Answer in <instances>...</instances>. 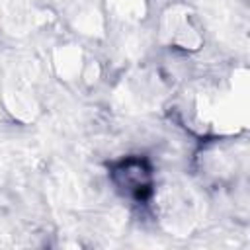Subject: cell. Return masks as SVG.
Wrapping results in <instances>:
<instances>
[{
	"label": "cell",
	"instance_id": "6da1fadb",
	"mask_svg": "<svg viewBox=\"0 0 250 250\" xmlns=\"http://www.w3.org/2000/svg\"><path fill=\"white\" fill-rule=\"evenodd\" d=\"M137 174L133 176V168H131V160L123 162L119 170H115V174L121 176V180H117L119 188L125 189L127 195L135 197V199H146L150 193V172L148 168L143 166V160H139L137 164Z\"/></svg>",
	"mask_w": 250,
	"mask_h": 250
}]
</instances>
